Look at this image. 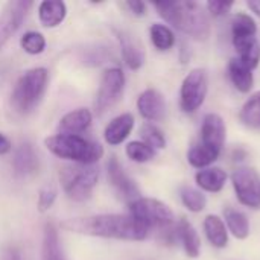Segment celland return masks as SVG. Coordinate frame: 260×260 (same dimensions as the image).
<instances>
[{"label":"cell","instance_id":"cell-23","mask_svg":"<svg viewBox=\"0 0 260 260\" xmlns=\"http://www.w3.org/2000/svg\"><path fill=\"white\" fill-rule=\"evenodd\" d=\"M229 76L236 90H239L241 93L251 91L254 84L253 70L247 67L239 58H232L229 61Z\"/></svg>","mask_w":260,"mask_h":260},{"label":"cell","instance_id":"cell-7","mask_svg":"<svg viewBox=\"0 0 260 260\" xmlns=\"http://www.w3.org/2000/svg\"><path fill=\"white\" fill-rule=\"evenodd\" d=\"M209 91V78L204 69L190 70L183 79L180 90V107L184 113H195L206 101Z\"/></svg>","mask_w":260,"mask_h":260},{"label":"cell","instance_id":"cell-1","mask_svg":"<svg viewBox=\"0 0 260 260\" xmlns=\"http://www.w3.org/2000/svg\"><path fill=\"white\" fill-rule=\"evenodd\" d=\"M61 227L72 233L117 241H145L149 233V230L136 221L131 215L116 213L72 218L64 221Z\"/></svg>","mask_w":260,"mask_h":260},{"label":"cell","instance_id":"cell-29","mask_svg":"<svg viewBox=\"0 0 260 260\" xmlns=\"http://www.w3.org/2000/svg\"><path fill=\"white\" fill-rule=\"evenodd\" d=\"M257 24L253 17L248 14H236L232 21V35L233 38H244V37H256Z\"/></svg>","mask_w":260,"mask_h":260},{"label":"cell","instance_id":"cell-3","mask_svg":"<svg viewBox=\"0 0 260 260\" xmlns=\"http://www.w3.org/2000/svg\"><path fill=\"white\" fill-rule=\"evenodd\" d=\"M46 148L56 157L82 166H93L104 155V148L81 136L56 134L44 140Z\"/></svg>","mask_w":260,"mask_h":260},{"label":"cell","instance_id":"cell-28","mask_svg":"<svg viewBox=\"0 0 260 260\" xmlns=\"http://www.w3.org/2000/svg\"><path fill=\"white\" fill-rule=\"evenodd\" d=\"M239 119L247 128H260V91L254 93L241 108Z\"/></svg>","mask_w":260,"mask_h":260},{"label":"cell","instance_id":"cell-12","mask_svg":"<svg viewBox=\"0 0 260 260\" xmlns=\"http://www.w3.org/2000/svg\"><path fill=\"white\" fill-rule=\"evenodd\" d=\"M227 128L224 119L216 113H209L203 119L201 126V145L221 154L225 143Z\"/></svg>","mask_w":260,"mask_h":260},{"label":"cell","instance_id":"cell-2","mask_svg":"<svg viewBox=\"0 0 260 260\" xmlns=\"http://www.w3.org/2000/svg\"><path fill=\"white\" fill-rule=\"evenodd\" d=\"M154 8L160 17L177 30L197 41L210 37L212 24L207 11L198 2H155Z\"/></svg>","mask_w":260,"mask_h":260},{"label":"cell","instance_id":"cell-15","mask_svg":"<svg viewBox=\"0 0 260 260\" xmlns=\"http://www.w3.org/2000/svg\"><path fill=\"white\" fill-rule=\"evenodd\" d=\"M14 172L18 177H30L40 169V160L34 149V146L29 142L21 143L12 158Z\"/></svg>","mask_w":260,"mask_h":260},{"label":"cell","instance_id":"cell-6","mask_svg":"<svg viewBox=\"0 0 260 260\" xmlns=\"http://www.w3.org/2000/svg\"><path fill=\"white\" fill-rule=\"evenodd\" d=\"M129 215L145 225L148 230L158 229L161 232L175 225V216L171 207L154 198H139L129 204Z\"/></svg>","mask_w":260,"mask_h":260},{"label":"cell","instance_id":"cell-14","mask_svg":"<svg viewBox=\"0 0 260 260\" xmlns=\"http://www.w3.org/2000/svg\"><path fill=\"white\" fill-rule=\"evenodd\" d=\"M117 40L120 43V50L125 64L131 70H139L145 64V50L142 43L126 30H116Z\"/></svg>","mask_w":260,"mask_h":260},{"label":"cell","instance_id":"cell-27","mask_svg":"<svg viewBox=\"0 0 260 260\" xmlns=\"http://www.w3.org/2000/svg\"><path fill=\"white\" fill-rule=\"evenodd\" d=\"M149 37H151L154 47L157 50H161V52L172 49L175 44V34L166 24H160V23L152 24L149 29Z\"/></svg>","mask_w":260,"mask_h":260},{"label":"cell","instance_id":"cell-17","mask_svg":"<svg viewBox=\"0 0 260 260\" xmlns=\"http://www.w3.org/2000/svg\"><path fill=\"white\" fill-rule=\"evenodd\" d=\"M93 122V114L87 108H76L67 114H64L59 120V131L61 134H69V136H79L85 129L90 128Z\"/></svg>","mask_w":260,"mask_h":260},{"label":"cell","instance_id":"cell-31","mask_svg":"<svg viewBox=\"0 0 260 260\" xmlns=\"http://www.w3.org/2000/svg\"><path fill=\"white\" fill-rule=\"evenodd\" d=\"M125 152H126L128 158H131L136 163H146L155 157V151L151 146H148L146 143L139 142V140L129 142L125 148Z\"/></svg>","mask_w":260,"mask_h":260},{"label":"cell","instance_id":"cell-18","mask_svg":"<svg viewBox=\"0 0 260 260\" xmlns=\"http://www.w3.org/2000/svg\"><path fill=\"white\" fill-rule=\"evenodd\" d=\"M67 15V6L59 0H44L38 5V18L46 27L59 26Z\"/></svg>","mask_w":260,"mask_h":260},{"label":"cell","instance_id":"cell-10","mask_svg":"<svg viewBox=\"0 0 260 260\" xmlns=\"http://www.w3.org/2000/svg\"><path fill=\"white\" fill-rule=\"evenodd\" d=\"M32 5L34 3L29 0H14L5 5L0 12V50L20 29Z\"/></svg>","mask_w":260,"mask_h":260},{"label":"cell","instance_id":"cell-33","mask_svg":"<svg viewBox=\"0 0 260 260\" xmlns=\"http://www.w3.org/2000/svg\"><path fill=\"white\" fill-rule=\"evenodd\" d=\"M140 136L143 139V143H146L148 146H151L154 151L155 149H163L166 148V139L165 134L161 133V129H158L155 125L152 123H145L140 128Z\"/></svg>","mask_w":260,"mask_h":260},{"label":"cell","instance_id":"cell-36","mask_svg":"<svg viewBox=\"0 0 260 260\" xmlns=\"http://www.w3.org/2000/svg\"><path fill=\"white\" fill-rule=\"evenodd\" d=\"M125 6L129 9L131 14H134L136 17H142L146 14V5L143 2H139V0H129L125 3Z\"/></svg>","mask_w":260,"mask_h":260},{"label":"cell","instance_id":"cell-16","mask_svg":"<svg viewBox=\"0 0 260 260\" xmlns=\"http://www.w3.org/2000/svg\"><path fill=\"white\" fill-rule=\"evenodd\" d=\"M134 116L131 113H123L117 117H114L105 128L104 131V139L108 145L117 146L123 143L128 136L131 134L134 128Z\"/></svg>","mask_w":260,"mask_h":260},{"label":"cell","instance_id":"cell-38","mask_svg":"<svg viewBox=\"0 0 260 260\" xmlns=\"http://www.w3.org/2000/svg\"><path fill=\"white\" fill-rule=\"evenodd\" d=\"M247 6L251 12H254L257 17H260V0H248Z\"/></svg>","mask_w":260,"mask_h":260},{"label":"cell","instance_id":"cell-13","mask_svg":"<svg viewBox=\"0 0 260 260\" xmlns=\"http://www.w3.org/2000/svg\"><path fill=\"white\" fill-rule=\"evenodd\" d=\"M137 110L145 120L158 122L166 114V101L155 88H148L137 98Z\"/></svg>","mask_w":260,"mask_h":260},{"label":"cell","instance_id":"cell-19","mask_svg":"<svg viewBox=\"0 0 260 260\" xmlns=\"http://www.w3.org/2000/svg\"><path fill=\"white\" fill-rule=\"evenodd\" d=\"M177 239L181 242L186 254L192 259H197L201 253V239L195 227L187 219H180L177 224Z\"/></svg>","mask_w":260,"mask_h":260},{"label":"cell","instance_id":"cell-21","mask_svg":"<svg viewBox=\"0 0 260 260\" xmlns=\"http://www.w3.org/2000/svg\"><path fill=\"white\" fill-rule=\"evenodd\" d=\"M195 181L201 190L218 193L224 189L227 183V172L222 171L221 168H207V169L197 172Z\"/></svg>","mask_w":260,"mask_h":260},{"label":"cell","instance_id":"cell-32","mask_svg":"<svg viewBox=\"0 0 260 260\" xmlns=\"http://www.w3.org/2000/svg\"><path fill=\"white\" fill-rule=\"evenodd\" d=\"M20 46L21 49L29 53V55H40L44 52L46 49V38L43 34L35 32V30H29L26 32L21 40H20Z\"/></svg>","mask_w":260,"mask_h":260},{"label":"cell","instance_id":"cell-34","mask_svg":"<svg viewBox=\"0 0 260 260\" xmlns=\"http://www.w3.org/2000/svg\"><path fill=\"white\" fill-rule=\"evenodd\" d=\"M56 200V189L53 186H44L38 193V210L41 213L47 212Z\"/></svg>","mask_w":260,"mask_h":260},{"label":"cell","instance_id":"cell-5","mask_svg":"<svg viewBox=\"0 0 260 260\" xmlns=\"http://www.w3.org/2000/svg\"><path fill=\"white\" fill-rule=\"evenodd\" d=\"M59 180L67 197L81 203L91 197L99 180V171L94 166H66L59 172Z\"/></svg>","mask_w":260,"mask_h":260},{"label":"cell","instance_id":"cell-24","mask_svg":"<svg viewBox=\"0 0 260 260\" xmlns=\"http://www.w3.org/2000/svg\"><path fill=\"white\" fill-rule=\"evenodd\" d=\"M224 219L227 230L239 241H244L250 236V221L245 213L236 210L233 207H227L224 210Z\"/></svg>","mask_w":260,"mask_h":260},{"label":"cell","instance_id":"cell-11","mask_svg":"<svg viewBox=\"0 0 260 260\" xmlns=\"http://www.w3.org/2000/svg\"><path fill=\"white\" fill-rule=\"evenodd\" d=\"M107 172H108V180L111 186L116 189V192L129 204L134 203L136 200L140 198V190L136 184V181L123 171L122 165L116 157H111L107 165Z\"/></svg>","mask_w":260,"mask_h":260},{"label":"cell","instance_id":"cell-9","mask_svg":"<svg viewBox=\"0 0 260 260\" xmlns=\"http://www.w3.org/2000/svg\"><path fill=\"white\" fill-rule=\"evenodd\" d=\"M232 184L236 198L250 209L260 207V177L251 168H238L232 174Z\"/></svg>","mask_w":260,"mask_h":260},{"label":"cell","instance_id":"cell-30","mask_svg":"<svg viewBox=\"0 0 260 260\" xmlns=\"http://www.w3.org/2000/svg\"><path fill=\"white\" fill-rule=\"evenodd\" d=\"M181 201L184 204V207L192 212V213H200L206 209L207 206V198L206 195L198 190V189H193V187H189V186H184L181 189Z\"/></svg>","mask_w":260,"mask_h":260},{"label":"cell","instance_id":"cell-8","mask_svg":"<svg viewBox=\"0 0 260 260\" xmlns=\"http://www.w3.org/2000/svg\"><path fill=\"white\" fill-rule=\"evenodd\" d=\"M125 90V75L119 67L107 69L102 75L98 96L94 101V110L98 114H104L113 105H116Z\"/></svg>","mask_w":260,"mask_h":260},{"label":"cell","instance_id":"cell-4","mask_svg":"<svg viewBox=\"0 0 260 260\" xmlns=\"http://www.w3.org/2000/svg\"><path fill=\"white\" fill-rule=\"evenodd\" d=\"M49 82V72L44 67H35L24 72L14 85L11 105L15 113L26 116L41 102Z\"/></svg>","mask_w":260,"mask_h":260},{"label":"cell","instance_id":"cell-26","mask_svg":"<svg viewBox=\"0 0 260 260\" xmlns=\"http://www.w3.org/2000/svg\"><path fill=\"white\" fill-rule=\"evenodd\" d=\"M43 260H64L59 248L58 230L53 224H46L43 235Z\"/></svg>","mask_w":260,"mask_h":260},{"label":"cell","instance_id":"cell-22","mask_svg":"<svg viewBox=\"0 0 260 260\" xmlns=\"http://www.w3.org/2000/svg\"><path fill=\"white\" fill-rule=\"evenodd\" d=\"M233 46L239 53V59L250 67L251 70L256 69L260 62V43L256 37H244V38H233Z\"/></svg>","mask_w":260,"mask_h":260},{"label":"cell","instance_id":"cell-37","mask_svg":"<svg viewBox=\"0 0 260 260\" xmlns=\"http://www.w3.org/2000/svg\"><path fill=\"white\" fill-rule=\"evenodd\" d=\"M11 149H12L11 140L5 134L0 133V155H5V154L11 152Z\"/></svg>","mask_w":260,"mask_h":260},{"label":"cell","instance_id":"cell-25","mask_svg":"<svg viewBox=\"0 0 260 260\" xmlns=\"http://www.w3.org/2000/svg\"><path fill=\"white\" fill-rule=\"evenodd\" d=\"M219 152L204 146V145H197V146H192L187 152V161L190 166L203 171V169H207L210 165H213L218 158H219Z\"/></svg>","mask_w":260,"mask_h":260},{"label":"cell","instance_id":"cell-35","mask_svg":"<svg viewBox=\"0 0 260 260\" xmlns=\"http://www.w3.org/2000/svg\"><path fill=\"white\" fill-rule=\"evenodd\" d=\"M207 12L213 17H222L225 14H229L233 8L232 2H219V0H210L206 5Z\"/></svg>","mask_w":260,"mask_h":260},{"label":"cell","instance_id":"cell-20","mask_svg":"<svg viewBox=\"0 0 260 260\" xmlns=\"http://www.w3.org/2000/svg\"><path fill=\"white\" fill-rule=\"evenodd\" d=\"M203 229H204L206 238L212 247H215V248H225L227 247L229 230L225 227L224 219H221L216 215H207L204 222H203Z\"/></svg>","mask_w":260,"mask_h":260},{"label":"cell","instance_id":"cell-39","mask_svg":"<svg viewBox=\"0 0 260 260\" xmlns=\"http://www.w3.org/2000/svg\"><path fill=\"white\" fill-rule=\"evenodd\" d=\"M8 260H23L21 259V254L17 248H11L9 250V254H8Z\"/></svg>","mask_w":260,"mask_h":260}]
</instances>
